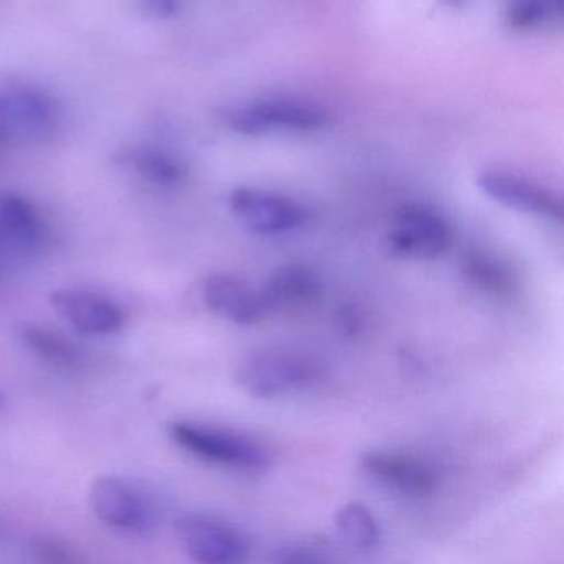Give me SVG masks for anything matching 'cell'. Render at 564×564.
Wrapping results in <instances>:
<instances>
[{
    "mask_svg": "<svg viewBox=\"0 0 564 564\" xmlns=\"http://www.w3.org/2000/svg\"><path fill=\"white\" fill-rule=\"evenodd\" d=\"M167 435L187 454L217 467L263 471L272 464V454L265 445L239 432L196 422L176 421L167 425Z\"/></svg>",
    "mask_w": 564,
    "mask_h": 564,
    "instance_id": "1",
    "label": "cell"
},
{
    "mask_svg": "<svg viewBox=\"0 0 564 564\" xmlns=\"http://www.w3.org/2000/svg\"><path fill=\"white\" fill-rule=\"evenodd\" d=\"M223 121L243 137L312 133L328 123V111L318 101L303 97H272L236 105L223 111Z\"/></svg>",
    "mask_w": 564,
    "mask_h": 564,
    "instance_id": "2",
    "label": "cell"
},
{
    "mask_svg": "<svg viewBox=\"0 0 564 564\" xmlns=\"http://www.w3.org/2000/svg\"><path fill=\"white\" fill-rule=\"evenodd\" d=\"M323 375L322 362L305 352L263 351L240 362L237 382L252 398L276 399L312 388Z\"/></svg>",
    "mask_w": 564,
    "mask_h": 564,
    "instance_id": "3",
    "label": "cell"
},
{
    "mask_svg": "<svg viewBox=\"0 0 564 564\" xmlns=\"http://www.w3.org/2000/svg\"><path fill=\"white\" fill-rule=\"evenodd\" d=\"M95 517L111 530L148 534L160 523V508L144 488L128 478L101 475L88 494Z\"/></svg>",
    "mask_w": 564,
    "mask_h": 564,
    "instance_id": "4",
    "label": "cell"
},
{
    "mask_svg": "<svg viewBox=\"0 0 564 564\" xmlns=\"http://www.w3.org/2000/svg\"><path fill=\"white\" fill-rule=\"evenodd\" d=\"M61 123L57 101L37 87L0 88V144H39L52 140Z\"/></svg>",
    "mask_w": 564,
    "mask_h": 564,
    "instance_id": "5",
    "label": "cell"
},
{
    "mask_svg": "<svg viewBox=\"0 0 564 564\" xmlns=\"http://www.w3.org/2000/svg\"><path fill=\"white\" fill-rule=\"evenodd\" d=\"M181 550L203 564L242 563L250 553L246 534L206 514H184L174 521Z\"/></svg>",
    "mask_w": 564,
    "mask_h": 564,
    "instance_id": "6",
    "label": "cell"
},
{
    "mask_svg": "<svg viewBox=\"0 0 564 564\" xmlns=\"http://www.w3.org/2000/svg\"><path fill=\"white\" fill-rule=\"evenodd\" d=\"M229 207L242 226L260 236L295 232L310 220V210L299 200L257 187L234 189Z\"/></svg>",
    "mask_w": 564,
    "mask_h": 564,
    "instance_id": "7",
    "label": "cell"
},
{
    "mask_svg": "<svg viewBox=\"0 0 564 564\" xmlns=\"http://www.w3.org/2000/svg\"><path fill=\"white\" fill-rule=\"evenodd\" d=\"M454 240L451 224L437 210L409 206L399 213L388 234V247L395 257L432 260L447 252Z\"/></svg>",
    "mask_w": 564,
    "mask_h": 564,
    "instance_id": "8",
    "label": "cell"
},
{
    "mask_svg": "<svg viewBox=\"0 0 564 564\" xmlns=\"http://www.w3.org/2000/svg\"><path fill=\"white\" fill-rule=\"evenodd\" d=\"M361 468L376 484L415 500L434 497L441 487V474L429 462L402 452H366Z\"/></svg>",
    "mask_w": 564,
    "mask_h": 564,
    "instance_id": "9",
    "label": "cell"
},
{
    "mask_svg": "<svg viewBox=\"0 0 564 564\" xmlns=\"http://www.w3.org/2000/svg\"><path fill=\"white\" fill-rule=\"evenodd\" d=\"M478 189L507 209L546 219L563 220V203L556 194L528 177L503 170H484L477 174Z\"/></svg>",
    "mask_w": 564,
    "mask_h": 564,
    "instance_id": "10",
    "label": "cell"
},
{
    "mask_svg": "<svg viewBox=\"0 0 564 564\" xmlns=\"http://www.w3.org/2000/svg\"><path fill=\"white\" fill-rule=\"evenodd\" d=\"M51 305L65 323L82 335H111L120 332L124 325V313L120 306L91 290H55L51 293Z\"/></svg>",
    "mask_w": 564,
    "mask_h": 564,
    "instance_id": "11",
    "label": "cell"
},
{
    "mask_svg": "<svg viewBox=\"0 0 564 564\" xmlns=\"http://www.w3.org/2000/svg\"><path fill=\"white\" fill-rule=\"evenodd\" d=\"M203 302L210 313L236 325H257L270 316L262 289L229 273L207 276L203 285Z\"/></svg>",
    "mask_w": 564,
    "mask_h": 564,
    "instance_id": "12",
    "label": "cell"
},
{
    "mask_svg": "<svg viewBox=\"0 0 564 564\" xmlns=\"http://www.w3.org/2000/svg\"><path fill=\"white\" fill-rule=\"evenodd\" d=\"M323 283L318 273L305 263H285L270 273L262 286L263 300L270 315L308 308L322 296Z\"/></svg>",
    "mask_w": 564,
    "mask_h": 564,
    "instance_id": "13",
    "label": "cell"
},
{
    "mask_svg": "<svg viewBox=\"0 0 564 564\" xmlns=\"http://www.w3.org/2000/svg\"><path fill=\"white\" fill-rule=\"evenodd\" d=\"M47 227L31 200L21 194H0V246L18 253H34L45 246Z\"/></svg>",
    "mask_w": 564,
    "mask_h": 564,
    "instance_id": "14",
    "label": "cell"
},
{
    "mask_svg": "<svg viewBox=\"0 0 564 564\" xmlns=\"http://www.w3.org/2000/svg\"><path fill=\"white\" fill-rule=\"evenodd\" d=\"M123 166L133 170L141 180L158 187H173L183 183L186 166L180 158L164 150L151 147H137L121 151L118 158Z\"/></svg>",
    "mask_w": 564,
    "mask_h": 564,
    "instance_id": "15",
    "label": "cell"
},
{
    "mask_svg": "<svg viewBox=\"0 0 564 564\" xmlns=\"http://www.w3.org/2000/svg\"><path fill=\"white\" fill-rule=\"evenodd\" d=\"M462 272L474 289L495 299H510L518 290L514 270L491 253H467L462 263Z\"/></svg>",
    "mask_w": 564,
    "mask_h": 564,
    "instance_id": "16",
    "label": "cell"
},
{
    "mask_svg": "<svg viewBox=\"0 0 564 564\" xmlns=\"http://www.w3.org/2000/svg\"><path fill=\"white\" fill-rule=\"evenodd\" d=\"M19 335L32 355L55 368L72 369L84 362V351L74 341L54 329L39 325H25Z\"/></svg>",
    "mask_w": 564,
    "mask_h": 564,
    "instance_id": "17",
    "label": "cell"
},
{
    "mask_svg": "<svg viewBox=\"0 0 564 564\" xmlns=\"http://www.w3.org/2000/svg\"><path fill=\"white\" fill-rule=\"evenodd\" d=\"M335 524L349 546L368 551L378 546L381 530L368 507L358 501L343 505L335 513Z\"/></svg>",
    "mask_w": 564,
    "mask_h": 564,
    "instance_id": "18",
    "label": "cell"
},
{
    "mask_svg": "<svg viewBox=\"0 0 564 564\" xmlns=\"http://www.w3.org/2000/svg\"><path fill=\"white\" fill-rule=\"evenodd\" d=\"M563 6L564 0H510L505 18L514 31H533L563 14Z\"/></svg>",
    "mask_w": 564,
    "mask_h": 564,
    "instance_id": "19",
    "label": "cell"
},
{
    "mask_svg": "<svg viewBox=\"0 0 564 564\" xmlns=\"http://www.w3.org/2000/svg\"><path fill=\"white\" fill-rule=\"evenodd\" d=\"M32 553L39 560L48 561V563H75L78 561L70 546L55 538H37L32 541Z\"/></svg>",
    "mask_w": 564,
    "mask_h": 564,
    "instance_id": "20",
    "label": "cell"
},
{
    "mask_svg": "<svg viewBox=\"0 0 564 564\" xmlns=\"http://www.w3.org/2000/svg\"><path fill=\"white\" fill-rule=\"evenodd\" d=\"M323 547L312 544H290V546L276 550L272 560L279 563H323L329 561L328 554L323 553Z\"/></svg>",
    "mask_w": 564,
    "mask_h": 564,
    "instance_id": "21",
    "label": "cell"
},
{
    "mask_svg": "<svg viewBox=\"0 0 564 564\" xmlns=\"http://www.w3.org/2000/svg\"><path fill=\"white\" fill-rule=\"evenodd\" d=\"M133 2L143 14L158 21H170L176 18L183 6L181 0H133Z\"/></svg>",
    "mask_w": 564,
    "mask_h": 564,
    "instance_id": "22",
    "label": "cell"
},
{
    "mask_svg": "<svg viewBox=\"0 0 564 564\" xmlns=\"http://www.w3.org/2000/svg\"><path fill=\"white\" fill-rule=\"evenodd\" d=\"M341 328H345L349 335H356L361 329L362 316L359 315L358 310L355 306H348V308L341 312Z\"/></svg>",
    "mask_w": 564,
    "mask_h": 564,
    "instance_id": "23",
    "label": "cell"
},
{
    "mask_svg": "<svg viewBox=\"0 0 564 564\" xmlns=\"http://www.w3.org/2000/svg\"><path fill=\"white\" fill-rule=\"evenodd\" d=\"M465 0H445V4L452 6V8H460Z\"/></svg>",
    "mask_w": 564,
    "mask_h": 564,
    "instance_id": "24",
    "label": "cell"
},
{
    "mask_svg": "<svg viewBox=\"0 0 564 564\" xmlns=\"http://www.w3.org/2000/svg\"><path fill=\"white\" fill-rule=\"evenodd\" d=\"M2 405H4V394L0 391V409H2Z\"/></svg>",
    "mask_w": 564,
    "mask_h": 564,
    "instance_id": "25",
    "label": "cell"
}]
</instances>
